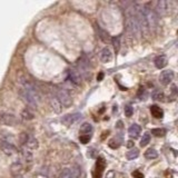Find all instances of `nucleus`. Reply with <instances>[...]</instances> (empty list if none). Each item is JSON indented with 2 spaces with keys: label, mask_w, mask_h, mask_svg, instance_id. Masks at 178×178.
I'll return each instance as SVG.
<instances>
[{
  "label": "nucleus",
  "mask_w": 178,
  "mask_h": 178,
  "mask_svg": "<svg viewBox=\"0 0 178 178\" xmlns=\"http://www.w3.org/2000/svg\"><path fill=\"white\" fill-rule=\"evenodd\" d=\"M19 94L22 100L28 106H30L32 108H37L40 104V100H41V96L39 94L37 87L31 81L28 80L27 78H21L19 80Z\"/></svg>",
  "instance_id": "nucleus-1"
},
{
  "label": "nucleus",
  "mask_w": 178,
  "mask_h": 178,
  "mask_svg": "<svg viewBox=\"0 0 178 178\" xmlns=\"http://www.w3.org/2000/svg\"><path fill=\"white\" fill-rule=\"evenodd\" d=\"M126 26H127V30L130 33V36L136 37V38H139L142 36V29H140V25H139L138 18H137L136 11H135V7L129 8L128 10Z\"/></svg>",
  "instance_id": "nucleus-2"
},
{
  "label": "nucleus",
  "mask_w": 178,
  "mask_h": 178,
  "mask_svg": "<svg viewBox=\"0 0 178 178\" xmlns=\"http://www.w3.org/2000/svg\"><path fill=\"white\" fill-rule=\"evenodd\" d=\"M140 8H142V15H144L145 21L147 23L148 30L156 31L159 25V19L157 14H156L155 11H154V9L151 8V7H149L148 5L140 6Z\"/></svg>",
  "instance_id": "nucleus-3"
},
{
  "label": "nucleus",
  "mask_w": 178,
  "mask_h": 178,
  "mask_svg": "<svg viewBox=\"0 0 178 178\" xmlns=\"http://www.w3.org/2000/svg\"><path fill=\"white\" fill-rule=\"evenodd\" d=\"M55 95H56V97L58 98L59 103L61 104V106L65 107V108H68V107L72 104L71 96H70V94L67 91L66 89H64V88L56 89Z\"/></svg>",
  "instance_id": "nucleus-4"
},
{
  "label": "nucleus",
  "mask_w": 178,
  "mask_h": 178,
  "mask_svg": "<svg viewBox=\"0 0 178 178\" xmlns=\"http://www.w3.org/2000/svg\"><path fill=\"white\" fill-rule=\"evenodd\" d=\"M172 1H164V0H159L156 2V7L154 9L157 16L160 15V16H165V15L169 14L170 9H172Z\"/></svg>",
  "instance_id": "nucleus-5"
},
{
  "label": "nucleus",
  "mask_w": 178,
  "mask_h": 178,
  "mask_svg": "<svg viewBox=\"0 0 178 178\" xmlns=\"http://www.w3.org/2000/svg\"><path fill=\"white\" fill-rule=\"evenodd\" d=\"M0 124L6 126H16L19 124V119L12 114L0 112Z\"/></svg>",
  "instance_id": "nucleus-6"
},
{
  "label": "nucleus",
  "mask_w": 178,
  "mask_h": 178,
  "mask_svg": "<svg viewBox=\"0 0 178 178\" xmlns=\"http://www.w3.org/2000/svg\"><path fill=\"white\" fill-rule=\"evenodd\" d=\"M68 76H69V80L75 85H80L81 81H83V76L77 70V68H74V67L70 68L68 70Z\"/></svg>",
  "instance_id": "nucleus-7"
},
{
  "label": "nucleus",
  "mask_w": 178,
  "mask_h": 178,
  "mask_svg": "<svg viewBox=\"0 0 178 178\" xmlns=\"http://www.w3.org/2000/svg\"><path fill=\"white\" fill-rule=\"evenodd\" d=\"M172 79H174V71L172 70H164L159 76V81L164 86L169 85L172 81Z\"/></svg>",
  "instance_id": "nucleus-8"
},
{
  "label": "nucleus",
  "mask_w": 178,
  "mask_h": 178,
  "mask_svg": "<svg viewBox=\"0 0 178 178\" xmlns=\"http://www.w3.org/2000/svg\"><path fill=\"white\" fill-rule=\"evenodd\" d=\"M0 147H1V149H2L3 153L8 156H12V155H15V154L18 153V149H17L16 146H15L14 144H10V142H1Z\"/></svg>",
  "instance_id": "nucleus-9"
},
{
  "label": "nucleus",
  "mask_w": 178,
  "mask_h": 178,
  "mask_svg": "<svg viewBox=\"0 0 178 178\" xmlns=\"http://www.w3.org/2000/svg\"><path fill=\"white\" fill-rule=\"evenodd\" d=\"M80 118H81V114L76 112V114L67 115V116L62 117V118H61V122L66 126H70V125H74L75 122H77Z\"/></svg>",
  "instance_id": "nucleus-10"
},
{
  "label": "nucleus",
  "mask_w": 178,
  "mask_h": 178,
  "mask_svg": "<svg viewBox=\"0 0 178 178\" xmlns=\"http://www.w3.org/2000/svg\"><path fill=\"white\" fill-rule=\"evenodd\" d=\"M49 101H50V106H51V108H53V110L55 111V112H57V114L61 112V110H62V106H61V104L59 103L58 98L56 97L55 92L50 94Z\"/></svg>",
  "instance_id": "nucleus-11"
},
{
  "label": "nucleus",
  "mask_w": 178,
  "mask_h": 178,
  "mask_svg": "<svg viewBox=\"0 0 178 178\" xmlns=\"http://www.w3.org/2000/svg\"><path fill=\"white\" fill-rule=\"evenodd\" d=\"M105 159L103 157L98 158L97 163H96V170L94 172V178H101L103 172L105 169Z\"/></svg>",
  "instance_id": "nucleus-12"
},
{
  "label": "nucleus",
  "mask_w": 178,
  "mask_h": 178,
  "mask_svg": "<svg viewBox=\"0 0 178 178\" xmlns=\"http://www.w3.org/2000/svg\"><path fill=\"white\" fill-rule=\"evenodd\" d=\"M99 58L100 60L107 64V62H110L112 60V53H111V50L109 49L108 47H105L101 51H100V55H99Z\"/></svg>",
  "instance_id": "nucleus-13"
},
{
  "label": "nucleus",
  "mask_w": 178,
  "mask_h": 178,
  "mask_svg": "<svg viewBox=\"0 0 178 178\" xmlns=\"http://www.w3.org/2000/svg\"><path fill=\"white\" fill-rule=\"evenodd\" d=\"M79 176H80L79 169L72 168V169H65L61 175V178H79Z\"/></svg>",
  "instance_id": "nucleus-14"
},
{
  "label": "nucleus",
  "mask_w": 178,
  "mask_h": 178,
  "mask_svg": "<svg viewBox=\"0 0 178 178\" xmlns=\"http://www.w3.org/2000/svg\"><path fill=\"white\" fill-rule=\"evenodd\" d=\"M154 62H155V66L157 69H163V68H165V67L167 66L168 60H167L166 56L160 55V56H157V57H156Z\"/></svg>",
  "instance_id": "nucleus-15"
},
{
  "label": "nucleus",
  "mask_w": 178,
  "mask_h": 178,
  "mask_svg": "<svg viewBox=\"0 0 178 178\" xmlns=\"http://www.w3.org/2000/svg\"><path fill=\"white\" fill-rule=\"evenodd\" d=\"M22 164L20 161H15L14 164L11 165V172H12V175L15 176H21V172H22Z\"/></svg>",
  "instance_id": "nucleus-16"
},
{
  "label": "nucleus",
  "mask_w": 178,
  "mask_h": 178,
  "mask_svg": "<svg viewBox=\"0 0 178 178\" xmlns=\"http://www.w3.org/2000/svg\"><path fill=\"white\" fill-rule=\"evenodd\" d=\"M140 130H142L140 126L137 125V124H134V125H131L130 127H129V129H128V134H129V136H130L131 138H137V137L139 136V134H140Z\"/></svg>",
  "instance_id": "nucleus-17"
},
{
  "label": "nucleus",
  "mask_w": 178,
  "mask_h": 178,
  "mask_svg": "<svg viewBox=\"0 0 178 178\" xmlns=\"http://www.w3.org/2000/svg\"><path fill=\"white\" fill-rule=\"evenodd\" d=\"M150 112H151V115H153L155 118H163L164 117V110L160 108V107H158V106H151L150 107Z\"/></svg>",
  "instance_id": "nucleus-18"
},
{
  "label": "nucleus",
  "mask_w": 178,
  "mask_h": 178,
  "mask_svg": "<svg viewBox=\"0 0 178 178\" xmlns=\"http://www.w3.org/2000/svg\"><path fill=\"white\" fill-rule=\"evenodd\" d=\"M38 140L35 137L31 136H29L27 142H26V146L28 147V149H36V148H38Z\"/></svg>",
  "instance_id": "nucleus-19"
},
{
  "label": "nucleus",
  "mask_w": 178,
  "mask_h": 178,
  "mask_svg": "<svg viewBox=\"0 0 178 178\" xmlns=\"http://www.w3.org/2000/svg\"><path fill=\"white\" fill-rule=\"evenodd\" d=\"M145 157L147 159H156L158 157V151L156 149H154V148H149V149L146 150Z\"/></svg>",
  "instance_id": "nucleus-20"
},
{
  "label": "nucleus",
  "mask_w": 178,
  "mask_h": 178,
  "mask_svg": "<svg viewBox=\"0 0 178 178\" xmlns=\"http://www.w3.org/2000/svg\"><path fill=\"white\" fill-rule=\"evenodd\" d=\"M21 118L25 120H31L35 118V115H33V112L30 110V109H23L21 112Z\"/></svg>",
  "instance_id": "nucleus-21"
},
{
  "label": "nucleus",
  "mask_w": 178,
  "mask_h": 178,
  "mask_svg": "<svg viewBox=\"0 0 178 178\" xmlns=\"http://www.w3.org/2000/svg\"><path fill=\"white\" fill-rule=\"evenodd\" d=\"M92 131V126L88 122H85L83 126L80 127V133L83 135H89Z\"/></svg>",
  "instance_id": "nucleus-22"
},
{
  "label": "nucleus",
  "mask_w": 178,
  "mask_h": 178,
  "mask_svg": "<svg viewBox=\"0 0 178 178\" xmlns=\"http://www.w3.org/2000/svg\"><path fill=\"white\" fill-rule=\"evenodd\" d=\"M139 156V150L137 148H133L127 153V159L128 160H134Z\"/></svg>",
  "instance_id": "nucleus-23"
},
{
  "label": "nucleus",
  "mask_w": 178,
  "mask_h": 178,
  "mask_svg": "<svg viewBox=\"0 0 178 178\" xmlns=\"http://www.w3.org/2000/svg\"><path fill=\"white\" fill-rule=\"evenodd\" d=\"M111 41H112V44H114L115 51H116V53H119V50H120V36L112 37Z\"/></svg>",
  "instance_id": "nucleus-24"
},
{
  "label": "nucleus",
  "mask_w": 178,
  "mask_h": 178,
  "mask_svg": "<svg viewBox=\"0 0 178 178\" xmlns=\"http://www.w3.org/2000/svg\"><path fill=\"white\" fill-rule=\"evenodd\" d=\"M150 142V134L149 133H145L142 135V138L140 139V146L142 147H145V146H147Z\"/></svg>",
  "instance_id": "nucleus-25"
},
{
  "label": "nucleus",
  "mask_w": 178,
  "mask_h": 178,
  "mask_svg": "<svg viewBox=\"0 0 178 178\" xmlns=\"http://www.w3.org/2000/svg\"><path fill=\"white\" fill-rule=\"evenodd\" d=\"M22 155H23V158H25L26 161H28V163H31V160H32V154H31V151H29V149H23V151H22Z\"/></svg>",
  "instance_id": "nucleus-26"
},
{
  "label": "nucleus",
  "mask_w": 178,
  "mask_h": 178,
  "mask_svg": "<svg viewBox=\"0 0 178 178\" xmlns=\"http://www.w3.org/2000/svg\"><path fill=\"white\" fill-rule=\"evenodd\" d=\"M97 32L99 33V38L101 39L103 41H107V39L109 38V37H108V33L105 32L104 30H101V29L99 28V26L97 27Z\"/></svg>",
  "instance_id": "nucleus-27"
},
{
  "label": "nucleus",
  "mask_w": 178,
  "mask_h": 178,
  "mask_svg": "<svg viewBox=\"0 0 178 178\" xmlns=\"http://www.w3.org/2000/svg\"><path fill=\"white\" fill-rule=\"evenodd\" d=\"M151 96H153V98L156 100H163V98H164V94L161 91H159V90H155V91L151 94Z\"/></svg>",
  "instance_id": "nucleus-28"
},
{
  "label": "nucleus",
  "mask_w": 178,
  "mask_h": 178,
  "mask_svg": "<svg viewBox=\"0 0 178 178\" xmlns=\"http://www.w3.org/2000/svg\"><path fill=\"white\" fill-rule=\"evenodd\" d=\"M28 138H29V135H28L27 133H22L21 135H20V137H19L20 144H21L22 146H23V145H26V142H27Z\"/></svg>",
  "instance_id": "nucleus-29"
},
{
  "label": "nucleus",
  "mask_w": 178,
  "mask_h": 178,
  "mask_svg": "<svg viewBox=\"0 0 178 178\" xmlns=\"http://www.w3.org/2000/svg\"><path fill=\"white\" fill-rule=\"evenodd\" d=\"M165 131L163 130V129H160V128H154V129H151V134H153L154 136L156 137H160L164 135Z\"/></svg>",
  "instance_id": "nucleus-30"
},
{
  "label": "nucleus",
  "mask_w": 178,
  "mask_h": 178,
  "mask_svg": "<svg viewBox=\"0 0 178 178\" xmlns=\"http://www.w3.org/2000/svg\"><path fill=\"white\" fill-rule=\"evenodd\" d=\"M133 114H134V108L131 107V106H126L125 107V115L127 117H131L133 116Z\"/></svg>",
  "instance_id": "nucleus-31"
},
{
  "label": "nucleus",
  "mask_w": 178,
  "mask_h": 178,
  "mask_svg": "<svg viewBox=\"0 0 178 178\" xmlns=\"http://www.w3.org/2000/svg\"><path fill=\"white\" fill-rule=\"evenodd\" d=\"M79 139H80V142H83V144H87V142H89V140H90V135H81V136L79 137Z\"/></svg>",
  "instance_id": "nucleus-32"
},
{
  "label": "nucleus",
  "mask_w": 178,
  "mask_h": 178,
  "mask_svg": "<svg viewBox=\"0 0 178 178\" xmlns=\"http://www.w3.org/2000/svg\"><path fill=\"white\" fill-rule=\"evenodd\" d=\"M133 177L134 178H144V175H142V172H140L139 170H136V172H134L133 174Z\"/></svg>",
  "instance_id": "nucleus-33"
},
{
  "label": "nucleus",
  "mask_w": 178,
  "mask_h": 178,
  "mask_svg": "<svg viewBox=\"0 0 178 178\" xmlns=\"http://www.w3.org/2000/svg\"><path fill=\"white\" fill-rule=\"evenodd\" d=\"M106 178H115V172H112V170H111V172H108Z\"/></svg>",
  "instance_id": "nucleus-34"
},
{
  "label": "nucleus",
  "mask_w": 178,
  "mask_h": 178,
  "mask_svg": "<svg viewBox=\"0 0 178 178\" xmlns=\"http://www.w3.org/2000/svg\"><path fill=\"white\" fill-rule=\"evenodd\" d=\"M104 78V72H99V75L97 76V80L98 81H101Z\"/></svg>",
  "instance_id": "nucleus-35"
},
{
  "label": "nucleus",
  "mask_w": 178,
  "mask_h": 178,
  "mask_svg": "<svg viewBox=\"0 0 178 178\" xmlns=\"http://www.w3.org/2000/svg\"><path fill=\"white\" fill-rule=\"evenodd\" d=\"M127 147H128V148L134 147V142H131V140H129V142H127Z\"/></svg>",
  "instance_id": "nucleus-36"
}]
</instances>
